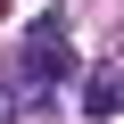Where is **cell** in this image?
<instances>
[{
    "mask_svg": "<svg viewBox=\"0 0 124 124\" xmlns=\"http://www.w3.org/2000/svg\"><path fill=\"white\" fill-rule=\"evenodd\" d=\"M58 75H75V50H66V25L50 17V25H33V33H25V83H33V91H50Z\"/></svg>",
    "mask_w": 124,
    "mask_h": 124,
    "instance_id": "obj_1",
    "label": "cell"
},
{
    "mask_svg": "<svg viewBox=\"0 0 124 124\" xmlns=\"http://www.w3.org/2000/svg\"><path fill=\"white\" fill-rule=\"evenodd\" d=\"M116 99H124V83H116V66H91V83H83V116H116Z\"/></svg>",
    "mask_w": 124,
    "mask_h": 124,
    "instance_id": "obj_2",
    "label": "cell"
}]
</instances>
